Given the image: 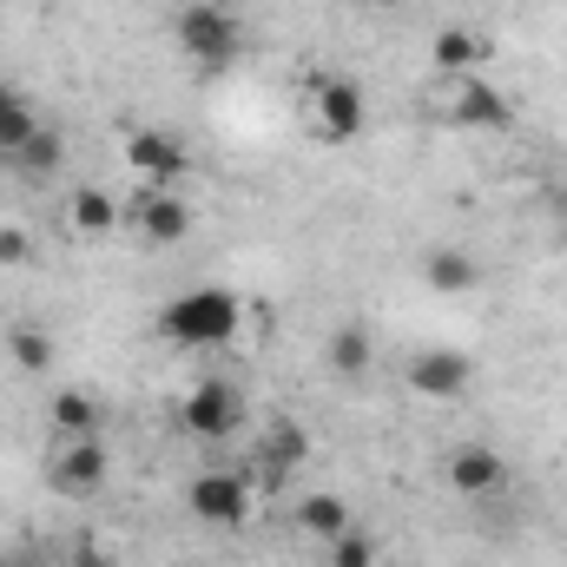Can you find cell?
Here are the masks:
<instances>
[{
  "label": "cell",
  "instance_id": "obj_1",
  "mask_svg": "<svg viewBox=\"0 0 567 567\" xmlns=\"http://www.w3.org/2000/svg\"><path fill=\"white\" fill-rule=\"evenodd\" d=\"M238 330H245V303H238V290H225V284H192V290H178V297L165 303V317H158V337L178 343V350H218V343H231Z\"/></svg>",
  "mask_w": 567,
  "mask_h": 567
},
{
  "label": "cell",
  "instance_id": "obj_2",
  "mask_svg": "<svg viewBox=\"0 0 567 567\" xmlns=\"http://www.w3.org/2000/svg\"><path fill=\"white\" fill-rule=\"evenodd\" d=\"M172 40H178V53H185L198 73H225V66L245 53V27H238V13L218 7V0H192V7H178Z\"/></svg>",
  "mask_w": 567,
  "mask_h": 567
},
{
  "label": "cell",
  "instance_id": "obj_3",
  "mask_svg": "<svg viewBox=\"0 0 567 567\" xmlns=\"http://www.w3.org/2000/svg\"><path fill=\"white\" fill-rule=\"evenodd\" d=\"M120 152H126V172L140 178L145 192H178L192 178V145L178 133H165V126H133L120 140Z\"/></svg>",
  "mask_w": 567,
  "mask_h": 567
},
{
  "label": "cell",
  "instance_id": "obj_4",
  "mask_svg": "<svg viewBox=\"0 0 567 567\" xmlns=\"http://www.w3.org/2000/svg\"><path fill=\"white\" fill-rule=\"evenodd\" d=\"M442 120L462 126V133H515V100L502 86H488L482 73L442 80Z\"/></svg>",
  "mask_w": 567,
  "mask_h": 567
},
{
  "label": "cell",
  "instance_id": "obj_5",
  "mask_svg": "<svg viewBox=\"0 0 567 567\" xmlns=\"http://www.w3.org/2000/svg\"><path fill=\"white\" fill-rule=\"evenodd\" d=\"M310 126H317V140H323V145L363 140V126H370L363 86H357V80H343V73H323V80H310Z\"/></svg>",
  "mask_w": 567,
  "mask_h": 567
},
{
  "label": "cell",
  "instance_id": "obj_6",
  "mask_svg": "<svg viewBox=\"0 0 567 567\" xmlns=\"http://www.w3.org/2000/svg\"><path fill=\"white\" fill-rule=\"evenodd\" d=\"M442 482H449V495H462V502H495V495L508 488V462H502L495 442H462V449H449Z\"/></svg>",
  "mask_w": 567,
  "mask_h": 567
},
{
  "label": "cell",
  "instance_id": "obj_7",
  "mask_svg": "<svg viewBox=\"0 0 567 567\" xmlns=\"http://www.w3.org/2000/svg\"><path fill=\"white\" fill-rule=\"evenodd\" d=\"M238 423H245V403H238V390H231L225 377L192 383V396L178 403V429H185V435H198V442H225Z\"/></svg>",
  "mask_w": 567,
  "mask_h": 567
},
{
  "label": "cell",
  "instance_id": "obj_8",
  "mask_svg": "<svg viewBox=\"0 0 567 567\" xmlns=\"http://www.w3.org/2000/svg\"><path fill=\"white\" fill-rule=\"evenodd\" d=\"M403 383H410L423 403H455V396H468L475 363H468L462 350H449V343H429V350H416V357H410Z\"/></svg>",
  "mask_w": 567,
  "mask_h": 567
},
{
  "label": "cell",
  "instance_id": "obj_9",
  "mask_svg": "<svg viewBox=\"0 0 567 567\" xmlns=\"http://www.w3.org/2000/svg\"><path fill=\"white\" fill-rule=\"evenodd\" d=\"M185 508H192L205 528H238V522L251 515V488H245V475H231V468H205V475H192Z\"/></svg>",
  "mask_w": 567,
  "mask_h": 567
},
{
  "label": "cell",
  "instance_id": "obj_10",
  "mask_svg": "<svg viewBox=\"0 0 567 567\" xmlns=\"http://www.w3.org/2000/svg\"><path fill=\"white\" fill-rule=\"evenodd\" d=\"M126 225L140 231L145 245H178V238H192V205L178 192H140L126 205Z\"/></svg>",
  "mask_w": 567,
  "mask_h": 567
},
{
  "label": "cell",
  "instance_id": "obj_11",
  "mask_svg": "<svg viewBox=\"0 0 567 567\" xmlns=\"http://www.w3.org/2000/svg\"><path fill=\"white\" fill-rule=\"evenodd\" d=\"M106 468H113V462H106V442H100V435H73V442H60V455H53L47 475H53L60 495H93V488L106 482Z\"/></svg>",
  "mask_w": 567,
  "mask_h": 567
},
{
  "label": "cell",
  "instance_id": "obj_12",
  "mask_svg": "<svg viewBox=\"0 0 567 567\" xmlns=\"http://www.w3.org/2000/svg\"><path fill=\"white\" fill-rule=\"evenodd\" d=\"M488 53H495V40H482L475 27H442V33L429 40V66H435L442 80H468V73H482Z\"/></svg>",
  "mask_w": 567,
  "mask_h": 567
},
{
  "label": "cell",
  "instance_id": "obj_13",
  "mask_svg": "<svg viewBox=\"0 0 567 567\" xmlns=\"http://www.w3.org/2000/svg\"><path fill=\"white\" fill-rule=\"evenodd\" d=\"M66 225H73L80 238H113V231L126 225V205H120L106 185H73V198H66Z\"/></svg>",
  "mask_w": 567,
  "mask_h": 567
},
{
  "label": "cell",
  "instance_id": "obj_14",
  "mask_svg": "<svg viewBox=\"0 0 567 567\" xmlns=\"http://www.w3.org/2000/svg\"><path fill=\"white\" fill-rule=\"evenodd\" d=\"M423 284L429 290H442V297H462V290L482 284V258L462 251V245H435V251L423 258Z\"/></svg>",
  "mask_w": 567,
  "mask_h": 567
},
{
  "label": "cell",
  "instance_id": "obj_15",
  "mask_svg": "<svg viewBox=\"0 0 567 567\" xmlns=\"http://www.w3.org/2000/svg\"><path fill=\"white\" fill-rule=\"evenodd\" d=\"M343 528H357V522H350V502H343V495L317 488V495H303V502H297V535H310V542H323V548H330V542H337Z\"/></svg>",
  "mask_w": 567,
  "mask_h": 567
},
{
  "label": "cell",
  "instance_id": "obj_16",
  "mask_svg": "<svg viewBox=\"0 0 567 567\" xmlns=\"http://www.w3.org/2000/svg\"><path fill=\"white\" fill-rule=\"evenodd\" d=\"M47 423H53L60 442H73V435H100V396H93V390H53Z\"/></svg>",
  "mask_w": 567,
  "mask_h": 567
},
{
  "label": "cell",
  "instance_id": "obj_17",
  "mask_svg": "<svg viewBox=\"0 0 567 567\" xmlns=\"http://www.w3.org/2000/svg\"><path fill=\"white\" fill-rule=\"evenodd\" d=\"M370 357H377V343H370V330H363V323H337V330H330V343H323V363H330L337 377H363V370H370Z\"/></svg>",
  "mask_w": 567,
  "mask_h": 567
},
{
  "label": "cell",
  "instance_id": "obj_18",
  "mask_svg": "<svg viewBox=\"0 0 567 567\" xmlns=\"http://www.w3.org/2000/svg\"><path fill=\"white\" fill-rule=\"evenodd\" d=\"M33 133H40V113L20 100V86H7V80H0V158H13Z\"/></svg>",
  "mask_w": 567,
  "mask_h": 567
},
{
  "label": "cell",
  "instance_id": "obj_19",
  "mask_svg": "<svg viewBox=\"0 0 567 567\" xmlns=\"http://www.w3.org/2000/svg\"><path fill=\"white\" fill-rule=\"evenodd\" d=\"M303 455H310V429H303V423H290V416H284V423L265 429V475H290Z\"/></svg>",
  "mask_w": 567,
  "mask_h": 567
},
{
  "label": "cell",
  "instance_id": "obj_20",
  "mask_svg": "<svg viewBox=\"0 0 567 567\" xmlns=\"http://www.w3.org/2000/svg\"><path fill=\"white\" fill-rule=\"evenodd\" d=\"M7 357H13V370L47 377V370H53V337H47L40 323H13V330H7Z\"/></svg>",
  "mask_w": 567,
  "mask_h": 567
},
{
  "label": "cell",
  "instance_id": "obj_21",
  "mask_svg": "<svg viewBox=\"0 0 567 567\" xmlns=\"http://www.w3.org/2000/svg\"><path fill=\"white\" fill-rule=\"evenodd\" d=\"M60 165H66V140H60L53 126H40L33 140L13 152V172H20V178H53Z\"/></svg>",
  "mask_w": 567,
  "mask_h": 567
},
{
  "label": "cell",
  "instance_id": "obj_22",
  "mask_svg": "<svg viewBox=\"0 0 567 567\" xmlns=\"http://www.w3.org/2000/svg\"><path fill=\"white\" fill-rule=\"evenodd\" d=\"M330 567H383L377 535H370V528H343V535L330 542Z\"/></svg>",
  "mask_w": 567,
  "mask_h": 567
},
{
  "label": "cell",
  "instance_id": "obj_23",
  "mask_svg": "<svg viewBox=\"0 0 567 567\" xmlns=\"http://www.w3.org/2000/svg\"><path fill=\"white\" fill-rule=\"evenodd\" d=\"M0 265L13 271V265H33V238L20 231V225H0Z\"/></svg>",
  "mask_w": 567,
  "mask_h": 567
},
{
  "label": "cell",
  "instance_id": "obj_24",
  "mask_svg": "<svg viewBox=\"0 0 567 567\" xmlns=\"http://www.w3.org/2000/svg\"><path fill=\"white\" fill-rule=\"evenodd\" d=\"M548 205H555V218L567 225V185H555V198H548Z\"/></svg>",
  "mask_w": 567,
  "mask_h": 567
},
{
  "label": "cell",
  "instance_id": "obj_25",
  "mask_svg": "<svg viewBox=\"0 0 567 567\" xmlns=\"http://www.w3.org/2000/svg\"><path fill=\"white\" fill-rule=\"evenodd\" d=\"M0 567H27V561H13V555H7V548H0Z\"/></svg>",
  "mask_w": 567,
  "mask_h": 567
},
{
  "label": "cell",
  "instance_id": "obj_26",
  "mask_svg": "<svg viewBox=\"0 0 567 567\" xmlns=\"http://www.w3.org/2000/svg\"><path fill=\"white\" fill-rule=\"evenodd\" d=\"M370 7H410V0H370Z\"/></svg>",
  "mask_w": 567,
  "mask_h": 567
},
{
  "label": "cell",
  "instance_id": "obj_27",
  "mask_svg": "<svg viewBox=\"0 0 567 567\" xmlns=\"http://www.w3.org/2000/svg\"><path fill=\"white\" fill-rule=\"evenodd\" d=\"M73 567H100V561H93V555H80V561H73Z\"/></svg>",
  "mask_w": 567,
  "mask_h": 567
}]
</instances>
